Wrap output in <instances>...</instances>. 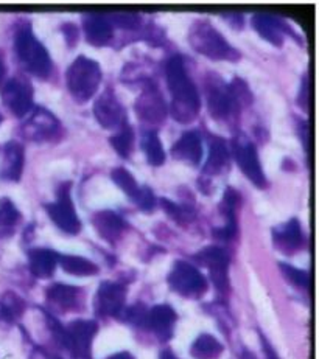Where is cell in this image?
I'll use <instances>...</instances> for the list:
<instances>
[{
	"mask_svg": "<svg viewBox=\"0 0 319 359\" xmlns=\"http://www.w3.org/2000/svg\"><path fill=\"white\" fill-rule=\"evenodd\" d=\"M165 78L171 93L170 114L181 123H190L198 117L201 100L197 86L187 74L184 60L181 56H171L165 64Z\"/></svg>",
	"mask_w": 319,
	"mask_h": 359,
	"instance_id": "cell-1",
	"label": "cell"
},
{
	"mask_svg": "<svg viewBox=\"0 0 319 359\" xmlns=\"http://www.w3.org/2000/svg\"><path fill=\"white\" fill-rule=\"evenodd\" d=\"M188 42L195 52L215 61H237L240 60V52L232 47L228 39L209 22L197 20L188 32Z\"/></svg>",
	"mask_w": 319,
	"mask_h": 359,
	"instance_id": "cell-2",
	"label": "cell"
},
{
	"mask_svg": "<svg viewBox=\"0 0 319 359\" xmlns=\"http://www.w3.org/2000/svg\"><path fill=\"white\" fill-rule=\"evenodd\" d=\"M14 52L18 61L27 72L38 78H47L52 72V60L47 48L36 38L32 28L25 25L20 27L16 38H14Z\"/></svg>",
	"mask_w": 319,
	"mask_h": 359,
	"instance_id": "cell-3",
	"label": "cell"
},
{
	"mask_svg": "<svg viewBox=\"0 0 319 359\" xmlns=\"http://www.w3.org/2000/svg\"><path fill=\"white\" fill-rule=\"evenodd\" d=\"M101 83V69L97 61L78 56L66 72L67 90L78 103H86L96 95Z\"/></svg>",
	"mask_w": 319,
	"mask_h": 359,
	"instance_id": "cell-4",
	"label": "cell"
},
{
	"mask_svg": "<svg viewBox=\"0 0 319 359\" xmlns=\"http://www.w3.org/2000/svg\"><path fill=\"white\" fill-rule=\"evenodd\" d=\"M50 322L53 324V332L58 339L66 347L72 355L77 358L89 359L91 356V346L93 336L97 334L98 325L93 320H74L70 325L63 328L60 324H56L53 318H50Z\"/></svg>",
	"mask_w": 319,
	"mask_h": 359,
	"instance_id": "cell-5",
	"label": "cell"
},
{
	"mask_svg": "<svg viewBox=\"0 0 319 359\" xmlns=\"http://www.w3.org/2000/svg\"><path fill=\"white\" fill-rule=\"evenodd\" d=\"M206 100L209 112L216 120H226L240 109L230 84L224 83L223 78L215 74L206 76Z\"/></svg>",
	"mask_w": 319,
	"mask_h": 359,
	"instance_id": "cell-6",
	"label": "cell"
},
{
	"mask_svg": "<svg viewBox=\"0 0 319 359\" xmlns=\"http://www.w3.org/2000/svg\"><path fill=\"white\" fill-rule=\"evenodd\" d=\"M48 217L55 222L58 229L69 235H77L82 229V222L77 215L70 198V184H63L58 190V198L55 203L46 205Z\"/></svg>",
	"mask_w": 319,
	"mask_h": 359,
	"instance_id": "cell-7",
	"label": "cell"
},
{
	"mask_svg": "<svg viewBox=\"0 0 319 359\" xmlns=\"http://www.w3.org/2000/svg\"><path fill=\"white\" fill-rule=\"evenodd\" d=\"M173 290L185 297H200L207 290V280L201 272L187 262H176L169 276Z\"/></svg>",
	"mask_w": 319,
	"mask_h": 359,
	"instance_id": "cell-8",
	"label": "cell"
},
{
	"mask_svg": "<svg viewBox=\"0 0 319 359\" xmlns=\"http://www.w3.org/2000/svg\"><path fill=\"white\" fill-rule=\"evenodd\" d=\"M60 131V121H58L52 112L44 109V107H36L30 114V117L24 121L22 128H20L22 137L36 143L53 140L58 137Z\"/></svg>",
	"mask_w": 319,
	"mask_h": 359,
	"instance_id": "cell-9",
	"label": "cell"
},
{
	"mask_svg": "<svg viewBox=\"0 0 319 359\" xmlns=\"http://www.w3.org/2000/svg\"><path fill=\"white\" fill-rule=\"evenodd\" d=\"M232 154H234L238 167H240L246 177L259 189H265L266 177L259 161L257 149L252 145V142L246 139L245 135H238L232 142Z\"/></svg>",
	"mask_w": 319,
	"mask_h": 359,
	"instance_id": "cell-10",
	"label": "cell"
},
{
	"mask_svg": "<svg viewBox=\"0 0 319 359\" xmlns=\"http://www.w3.org/2000/svg\"><path fill=\"white\" fill-rule=\"evenodd\" d=\"M0 90L4 103L16 117H24L33 109V88L24 78H10Z\"/></svg>",
	"mask_w": 319,
	"mask_h": 359,
	"instance_id": "cell-11",
	"label": "cell"
},
{
	"mask_svg": "<svg viewBox=\"0 0 319 359\" xmlns=\"http://www.w3.org/2000/svg\"><path fill=\"white\" fill-rule=\"evenodd\" d=\"M93 116L105 129H122L126 126V109L115 97V93L106 89L93 103Z\"/></svg>",
	"mask_w": 319,
	"mask_h": 359,
	"instance_id": "cell-12",
	"label": "cell"
},
{
	"mask_svg": "<svg viewBox=\"0 0 319 359\" xmlns=\"http://www.w3.org/2000/svg\"><path fill=\"white\" fill-rule=\"evenodd\" d=\"M136 112L141 121L148 125H159L165 120L169 109L156 86L150 84L145 88L136 102Z\"/></svg>",
	"mask_w": 319,
	"mask_h": 359,
	"instance_id": "cell-13",
	"label": "cell"
},
{
	"mask_svg": "<svg viewBox=\"0 0 319 359\" xmlns=\"http://www.w3.org/2000/svg\"><path fill=\"white\" fill-rule=\"evenodd\" d=\"M198 258L202 264H206L210 271L216 290L220 292H228L229 290V278H228V268H229V255L226 250L219 246H209L204 250H201Z\"/></svg>",
	"mask_w": 319,
	"mask_h": 359,
	"instance_id": "cell-14",
	"label": "cell"
},
{
	"mask_svg": "<svg viewBox=\"0 0 319 359\" xmlns=\"http://www.w3.org/2000/svg\"><path fill=\"white\" fill-rule=\"evenodd\" d=\"M125 286L114 282H103L97 292L96 310L100 316H119L125 306Z\"/></svg>",
	"mask_w": 319,
	"mask_h": 359,
	"instance_id": "cell-15",
	"label": "cell"
},
{
	"mask_svg": "<svg viewBox=\"0 0 319 359\" xmlns=\"http://www.w3.org/2000/svg\"><path fill=\"white\" fill-rule=\"evenodd\" d=\"M83 32L89 44L101 47L112 39L114 27L108 14L86 13L83 16Z\"/></svg>",
	"mask_w": 319,
	"mask_h": 359,
	"instance_id": "cell-16",
	"label": "cell"
},
{
	"mask_svg": "<svg viewBox=\"0 0 319 359\" xmlns=\"http://www.w3.org/2000/svg\"><path fill=\"white\" fill-rule=\"evenodd\" d=\"M273 240L275 248H278L280 252L292 255L297 252L304 246V233L301 222L297 219H289L285 224L280 227H275L273 231Z\"/></svg>",
	"mask_w": 319,
	"mask_h": 359,
	"instance_id": "cell-17",
	"label": "cell"
},
{
	"mask_svg": "<svg viewBox=\"0 0 319 359\" xmlns=\"http://www.w3.org/2000/svg\"><path fill=\"white\" fill-rule=\"evenodd\" d=\"M24 147L19 142H8L4 147V162H2V179L5 181L18 182L24 171Z\"/></svg>",
	"mask_w": 319,
	"mask_h": 359,
	"instance_id": "cell-18",
	"label": "cell"
},
{
	"mask_svg": "<svg viewBox=\"0 0 319 359\" xmlns=\"http://www.w3.org/2000/svg\"><path fill=\"white\" fill-rule=\"evenodd\" d=\"M252 27L265 41L270 42L273 46H282L284 44V34L285 27L282 20L278 19L273 14L268 13H257L252 16Z\"/></svg>",
	"mask_w": 319,
	"mask_h": 359,
	"instance_id": "cell-19",
	"label": "cell"
},
{
	"mask_svg": "<svg viewBox=\"0 0 319 359\" xmlns=\"http://www.w3.org/2000/svg\"><path fill=\"white\" fill-rule=\"evenodd\" d=\"M175 159L197 165L202 157V140L197 131H187L176 140L171 148Z\"/></svg>",
	"mask_w": 319,
	"mask_h": 359,
	"instance_id": "cell-20",
	"label": "cell"
},
{
	"mask_svg": "<svg viewBox=\"0 0 319 359\" xmlns=\"http://www.w3.org/2000/svg\"><path fill=\"white\" fill-rule=\"evenodd\" d=\"M176 324V313L170 305H156L148 313V325L161 341H169Z\"/></svg>",
	"mask_w": 319,
	"mask_h": 359,
	"instance_id": "cell-21",
	"label": "cell"
},
{
	"mask_svg": "<svg viewBox=\"0 0 319 359\" xmlns=\"http://www.w3.org/2000/svg\"><path fill=\"white\" fill-rule=\"evenodd\" d=\"M93 227L97 229V232L100 233L101 238H105L106 241H117L123 231H125V221L112 210H103L93 215L92 218Z\"/></svg>",
	"mask_w": 319,
	"mask_h": 359,
	"instance_id": "cell-22",
	"label": "cell"
},
{
	"mask_svg": "<svg viewBox=\"0 0 319 359\" xmlns=\"http://www.w3.org/2000/svg\"><path fill=\"white\" fill-rule=\"evenodd\" d=\"M60 255L50 249H33L28 252V264L32 274L39 278H47L55 272Z\"/></svg>",
	"mask_w": 319,
	"mask_h": 359,
	"instance_id": "cell-23",
	"label": "cell"
},
{
	"mask_svg": "<svg viewBox=\"0 0 319 359\" xmlns=\"http://www.w3.org/2000/svg\"><path fill=\"white\" fill-rule=\"evenodd\" d=\"M47 299L53 305L63 308V310H72V308L78 305L79 290L75 288V286L56 283L47 290Z\"/></svg>",
	"mask_w": 319,
	"mask_h": 359,
	"instance_id": "cell-24",
	"label": "cell"
},
{
	"mask_svg": "<svg viewBox=\"0 0 319 359\" xmlns=\"http://www.w3.org/2000/svg\"><path fill=\"white\" fill-rule=\"evenodd\" d=\"M229 159H230V154H229L226 145H224V143L220 140L214 142L212 147H210V153H209L206 167H204V175H207V176L221 175L223 171L228 168Z\"/></svg>",
	"mask_w": 319,
	"mask_h": 359,
	"instance_id": "cell-25",
	"label": "cell"
},
{
	"mask_svg": "<svg viewBox=\"0 0 319 359\" xmlns=\"http://www.w3.org/2000/svg\"><path fill=\"white\" fill-rule=\"evenodd\" d=\"M223 353V344L212 334L198 336L190 347V355L195 359H216Z\"/></svg>",
	"mask_w": 319,
	"mask_h": 359,
	"instance_id": "cell-26",
	"label": "cell"
},
{
	"mask_svg": "<svg viewBox=\"0 0 319 359\" xmlns=\"http://www.w3.org/2000/svg\"><path fill=\"white\" fill-rule=\"evenodd\" d=\"M141 143L143 153L147 156L148 163L153 165V167H161L165 162V151L159 135L155 131H151V129H147V131H143L142 134Z\"/></svg>",
	"mask_w": 319,
	"mask_h": 359,
	"instance_id": "cell-27",
	"label": "cell"
},
{
	"mask_svg": "<svg viewBox=\"0 0 319 359\" xmlns=\"http://www.w3.org/2000/svg\"><path fill=\"white\" fill-rule=\"evenodd\" d=\"M60 264L67 274L78 277H88L98 272L96 263H92L88 258L77 255H60Z\"/></svg>",
	"mask_w": 319,
	"mask_h": 359,
	"instance_id": "cell-28",
	"label": "cell"
},
{
	"mask_svg": "<svg viewBox=\"0 0 319 359\" xmlns=\"http://www.w3.org/2000/svg\"><path fill=\"white\" fill-rule=\"evenodd\" d=\"M24 310L25 304L18 294L8 291L0 297V320L6 324H13L14 320H18L24 314Z\"/></svg>",
	"mask_w": 319,
	"mask_h": 359,
	"instance_id": "cell-29",
	"label": "cell"
},
{
	"mask_svg": "<svg viewBox=\"0 0 319 359\" xmlns=\"http://www.w3.org/2000/svg\"><path fill=\"white\" fill-rule=\"evenodd\" d=\"M20 219V213L8 198L0 199V236H10L18 222Z\"/></svg>",
	"mask_w": 319,
	"mask_h": 359,
	"instance_id": "cell-30",
	"label": "cell"
},
{
	"mask_svg": "<svg viewBox=\"0 0 319 359\" xmlns=\"http://www.w3.org/2000/svg\"><path fill=\"white\" fill-rule=\"evenodd\" d=\"M111 177H112V181L115 182V185L120 187V189L125 191V195H128L133 201L136 199L137 195H139L141 185L136 182L134 176L129 173L128 170L120 168V167L115 168V170H112Z\"/></svg>",
	"mask_w": 319,
	"mask_h": 359,
	"instance_id": "cell-31",
	"label": "cell"
},
{
	"mask_svg": "<svg viewBox=\"0 0 319 359\" xmlns=\"http://www.w3.org/2000/svg\"><path fill=\"white\" fill-rule=\"evenodd\" d=\"M133 143H134V134H133V129L128 125L119 129V133L111 137L112 148L117 151V154L122 156L123 159H128L129 154H131Z\"/></svg>",
	"mask_w": 319,
	"mask_h": 359,
	"instance_id": "cell-32",
	"label": "cell"
},
{
	"mask_svg": "<svg viewBox=\"0 0 319 359\" xmlns=\"http://www.w3.org/2000/svg\"><path fill=\"white\" fill-rule=\"evenodd\" d=\"M161 203H162L164 210L169 213L173 219H176L179 222H187V221H192L195 218V212L192 207L179 205V204H175V203H171V201H167V199H162Z\"/></svg>",
	"mask_w": 319,
	"mask_h": 359,
	"instance_id": "cell-33",
	"label": "cell"
},
{
	"mask_svg": "<svg viewBox=\"0 0 319 359\" xmlns=\"http://www.w3.org/2000/svg\"><path fill=\"white\" fill-rule=\"evenodd\" d=\"M280 271L282 274L287 277L288 282L297 286V288H308L310 286V276L306 271L289 266V264H285V263H280Z\"/></svg>",
	"mask_w": 319,
	"mask_h": 359,
	"instance_id": "cell-34",
	"label": "cell"
},
{
	"mask_svg": "<svg viewBox=\"0 0 319 359\" xmlns=\"http://www.w3.org/2000/svg\"><path fill=\"white\" fill-rule=\"evenodd\" d=\"M108 18H110L112 27H120L125 30H134L141 25V18L136 13H114Z\"/></svg>",
	"mask_w": 319,
	"mask_h": 359,
	"instance_id": "cell-35",
	"label": "cell"
},
{
	"mask_svg": "<svg viewBox=\"0 0 319 359\" xmlns=\"http://www.w3.org/2000/svg\"><path fill=\"white\" fill-rule=\"evenodd\" d=\"M134 203L141 210L151 212L156 207V198L153 195V191L147 189V187H141V191H139V195L136 196Z\"/></svg>",
	"mask_w": 319,
	"mask_h": 359,
	"instance_id": "cell-36",
	"label": "cell"
},
{
	"mask_svg": "<svg viewBox=\"0 0 319 359\" xmlns=\"http://www.w3.org/2000/svg\"><path fill=\"white\" fill-rule=\"evenodd\" d=\"M128 319L136 325H142V324H145V322H148V314L141 305H137V306H133L131 310L128 311Z\"/></svg>",
	"mask_w": 319,
	"mask_h": 359,
	"instance_id": "cell-37",
	"label": "cell"
},
{
	"mask_svg": "<svg viewBox=\"0 0 319 359\" xmlns=\"http://www.w3.org/2000/svg\"><path fill=\"white\" fill-rule=\"evenodd\" d=\"M63 33L66 36V41L69 46H75V42L78 41V30L74 24H66L63 25Z\"/></svg>",
	"mask_w": 319,
	"mask_h": 359,
	"instance_id": "cell-38",
	"label": "cell"
},
{
	"mask_svg": "<svg viewBox=\"0 0 319 359\" xmlns=\"http://www.w3.org/2000/svg\"><path fill=\"white\" fill-rule=\"evenodd\" d=\"M308 81H307V78H304V84H302V89H301V98H299V102H301V106L304 107V109H307V104H308V102H307V97H308Z\"/></svg>",
	"mask_w": 319,
	"mask_h": 359,
	"instance_id": "cell-39",
	"label": "cell"
},
{
	"mask_svg": "<svg viewBox=\"0 0 319 359\" xmlns=\"http://www.w3.org/2000/svg\"><path fill=\"white\" fill-rule=\"evenodd\" d=\"M262 342H263V350H265V355H266V359H279L278 353H275L274 348L271 347V344L268 342L265 337H262Z\"/></svg>",
	"mask_w": 319,
	"mask_h": 359,
	"instance_id": "cell-40",
	"label": "cell"
},
{
	"mask_svg": "<svg viewBox=\"0 0 319 359\" xmlns=\"http://www.w3.org/2000/svg\"><path fill=\"white\" fill-rule=\"evenodd\" d=\"M5 81H6V64H5L4 53L0 52V88H2Z\"/></svg>",
	"mask_w": 319,
	"mask_h": 359,
	"instance_id": "cell-41",
	"label": "cell"
},
{
	"mask_svg": "<svg viewBox=\"0 0 319 359\" xmlns=\"http://www.w3.org/2000/svg\"><path fill=\"white\" fill-rule=\"evenodd\" d=\"M235 359H256V356H254L249 350H242Z\"/></svg>",
	"mask_w": 319,
	"mask_h": 359,
	"instance_id": "cell-42",
	"label": "cell"
},
{
	"mask_svg": "<svg viewBox=\"0 0 319 359\" xmlns=\"http://www.w3.org/2000/svg\"><path fill=\"white\" fill-rule=\"evenodd\" d=\"M108 359H134V358L129 355L128 351H122V353H115V355L110 356Z\"/></svg>",
	"mask_w": 319,
	"mask_h": 359,
	"instance_id": "cell-43",
	"label": "cell"
},
{
	"mask_svg": "<svg viewBox=\"0 0 319 359\" xmlns=\"http://www.w3.org/2000/svg\"><path fill=\"white\" fill-rule=\"evenodd\" d=\"M161 359H176V358H175V355L171 353V351H164Z\"/></svg>",
	"mask_w": 319,
	"mask_h": 359,
	"instance_id": "cell-44",
	"label": "cell"
},
{
	"mask_svg": "<svg viewBox=\"0 0 319 359\" xmlns=\"http://www.w3.org/2000/svg\"><path fill=\"white\" fill-rule=\"evenodd\" d=\"M0 123H2V114H0Z\"/></svg>",
	"mask_w": 319,
	"mask_h": 359,
	"instance_id": "cell-45",
	"label": "cell"
}]
</instances>
